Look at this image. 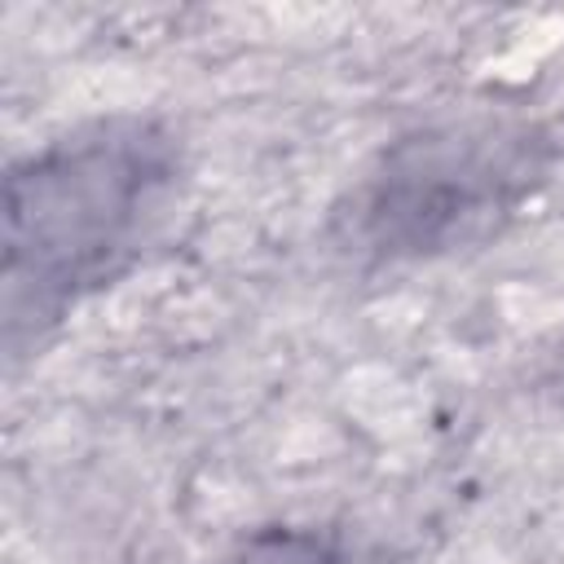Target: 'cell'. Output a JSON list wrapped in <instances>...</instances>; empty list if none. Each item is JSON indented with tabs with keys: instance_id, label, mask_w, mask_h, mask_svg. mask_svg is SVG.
Wrapping results in <instances>:
<instances>
[{
	"instance_id": "1",
	"label": "cell",
	"mask_w": 564,
	"mask_h": 564,
	"mask_svg": "<svg viewBox=\"0 0 564 564\" xmlns=\"http://www.w3.org/2000/svg\"><path fill=\"white\" fill-rule=\"evenodd\" d=\"M176 185L172 141L141 119L62 137L4 181V335L53 322L115 278L159 225Z\"/></svg>"
},
{
	"instance_id": "2",
	"label": "cell",
	"mask_w": 564,
	"mask_h": 564,
	"mask_svg": "<svg viewBox=\"0 0 564 564\" xmlns=\"http://www.w3.org/2000/svg\"><path fill=\"white\" fill-rule=\"evenodd\" d=\"M546 172V141L529 123L485 119L397 141L335 212L344 251L401 260L494 234Z\"/></svg>"
},
{
	"instance_id": "3",
	"label": "cell",
	"mask_w": 564,
	"mask_h": 564,
	"mask_svg": "<svg viewBox=\"0 0 564 564\" xmlns=\"http://www.w3.org/2000/svg\"><path fill=\"white\" fill-rule=\"evenodd\" d=\"M225 564H335V551L326 538L317 533H300V529H273L251 538L234 560Z\"/></svg>"
}]
</instances>
